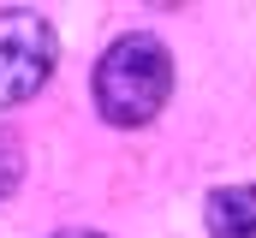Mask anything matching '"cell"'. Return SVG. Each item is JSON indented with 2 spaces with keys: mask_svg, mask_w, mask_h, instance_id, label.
I'll list each match as a JSON object with an SVG mask.
<instances>
[{
  "mask_svg": "<svg viewBox=\"0 0 256 238\" xmlns=\"http://www.w3.org/2000/svg\"><path fill=\"white\" fill-rule=\"evenodd\" d=\"M54 238H108V232H54Z\"/></svg>",
  "mask_w": 256,
  "mask_h": 238,
  "instance_id": "5b68a950",
  "label": "cell"
},
{
  "mask_svg": "<svg viewBox=\"0 0 256 238\" xmlns=\"http://www.w3.org/2000/svg\"><path fill=\"white\" fill-rule=\"evenodd\" d=\"M18 178H24V143H18V131L0 125V196H12Z\"/></svg>",
  "mask_w": 256,
  "mask_h": 238,
  "instance_id": "277c9868",
  "label": "cell"
},
{
  "mask_svg": "<svg viewBox=\"0 0 256 238\" xmlns=\"http://www.w3.org/2000/svg\"><path fill=\"white\" fill-rule=\"evenodd\" d=\"M54 24L36 18V12H0V108H18L30 102L48 78H54Z\"/></svg>",
  "mask_w": 256,
  "mask_h": 238,
  "instance_id": "7a4b0ae2",
  "label": "cell"
},
{
  "mask_svg": "<svg viewBox=\"0 0 256 238\" xmlns=\"http://www.w3.org/2000/svg\"><path fill=\"white\" fill-rule=\"evenodd\" d=\"M173 96V54L161 36L149 30H131L114 36L108 54L96 60V108L108 125H149V119L167 108Z\"/></svg>",
  "mask_w": 256,
  "mask_h": 238,
  "instance_id": "6da1fadb",
  "label": "cell"
},
{
  "mask_svg": "<svg viewBox=\"0 0 256 238\" xmlns=\"http://www.w3.org/2000/svg\"><path fill=\"white\" fill-rule=\"evenodd\" d=\"M208 238H256V184H220L202 202Z\"/></svg>",
  "mask_w": 256,
  "mask_h": 238,
  "instance_id": "3957f363",
  "label": "cell"
}]
</instances>
